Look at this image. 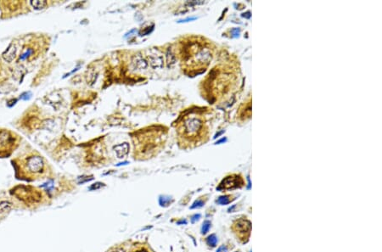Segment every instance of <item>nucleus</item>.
I'll use <instances>...</instances> for the list:
<instances>
[{"instance_id":"obj_2","label":"nucleus","mask_w":382,"mask_h":252,"mask_svg":"<svg viewBox=\"0 0 382 252\" xmlns=\"http://www.w3.org/2000/svg\"><path fill=\"white\" fill-rule=\"evenodd\" d=\"M208 119L206 108L188 111L177 123L179 144L185 148H193L207 142L211 132Z\"/></svg>"},{"instance_id":"obj_6","label":"nucleus","mask_w":382,"mask_h":252,"mask_svg":"<svg viewBox=\"0 0 382 252\" xmlns=\"http://www.w3.org/2000/svg\"><path fill=\"white\" fill-rule=\"evenodd\" d=\"M15 144V138L8 130L0 131V152H7L11 150Z\"/></svg>"},{"instance_id":"obj_24","label":"nucleus","mask_w":382,"mask_h":252,"mask_svg":"<svg viewBox=\"0 0 382 252\" xmlns=\"http://www.w3.org/2000/svg\"><path fill=\"white\" fill-rule=\"evenodd\" d=\"M217 252H228V249H227L226 246H224V245H222V246H220L218 250H217Z\"/></svg>"},{"instance_id":"obj_1","label":"nucleus","mask_w":382,"mask_h":252,"mask_svg":"<svg viewBox=\"0 0 382 252\" xmlns=\"http://www.w3.org/2000/svg\"><path fill=\"white\" fill-rule=\"evenodd\" d=\"M240 82L239 63L227 61L213 68L202 81V95L210 103H217L233 95L237 91Z\"/></svg>"},{"instance_id":"obj_8","label":"nucleus","mask_w":382,"mask_h":252,"mask_svg":"<svg viewBox=\"0 0 382 252\" xmlns=\"http://www.w3.org/2000/svg\"><path fill=\"white\" fill-rule=\"evenodd\" d=\"M114 150L119 159L125 158V156H127L129 152V144L128 143H122L120 144H117V145L114 146Z\"/></svg>"},{"instance_id":"obj_3","label":"nucleus","mask_w":382,"mask_h":252,"mask_svg":"<svg viewBox=\"0 0 382 252\" xmlns=\"http://www.w3.org/2000/svg\"><path fill=\"white\" fill-rule=\"evenodd\" d=\"M212 56L211 43L201 37H189L181 47L183 70L189 76L203 73L209 66Z\"/></svg>"},{"instance_id":"obj_17","label":"nucleus","mask_w":382,"mask_h":252,"mask_svg":"<svg viewBox=\"0 0 382 252\" xmlns=\"http://www.w3.org/2000/svg\"><path fill=\"white\" fill-rule=\"evenodd\" d=\"M210 227H211V222H209V221H205V222H203V225H202V227H201L202 234H206V233L209 231Z\"/></svg>"},{"instance_id":"obj_23","label":"nucleus","mask_w":382,"mask_h":252,"mask_svg":"<svg viewBox=\"0 0 382 252\" xmlns=\"http://www.w3.org/2000/svg\"><path fill=\"white\" fill-rule=\"evenodd\" d=\"M200 218H201V215H200V214H195V215H194V216H192V217H191V222H192V223H194V222H195L196 221H198Z\"/></svg>"},{"instance_id":"obj_21","label":"nucleus","mask_w":382,"mask_h":252,"mask_svg":"<svg viewBox=\"0 0 382 252\" xmlns=\"http://www.w3.org/2000/svg\"><path fill=\"white\" fill-rule=\"evenodd\" d=\"M31 96H32V93H30V92L24 93L23 94H21V100H29V99L31 98Z\"/></svg>"},{"instance_id":"obj_14","label":"nucleus","mask_w":382,"mask_h":252,"mask_svg":"<svg viewBox=\"0 0 382 252\" xmlns=\"http://www.w3.org/2000/svg\"><path fill=\"white\" fill-rule=\"evenodd\" d=\"M233 199H231V196L229 195H224V196H221L219 197L217 200V204H219V205H228L229 203H230L232 201Z\"/></svg>"},{"instance_id":"obj_19","label":"nucleus","mask_w":382,"mask_h":252,"mask_svg":"<svg viewBox=\"0 0 382 252\" xmlns=\"http://www.w3.org/2000/svg\"><path fill=\"white\" fill-rule=\"evenodd\" d=\"M204 206V202L201 200V199H198V200H196L194 202V204L191 206V209H195V208H200V207H202V206Z\"/></svg>"},{"instance_id":"obj_16","label":"nucleus","mask_w":382,"mask_h":252,"mask_svg":"<svg viewBox=\"0 0 382 252\" xmlns=\"http://www.w3.org/2000/svg\"><path fill=\"white\" fill-rule=\"evenodd\" d=\"M166 58H167V64L168 65H171V64H173L174 62L176 61V56L174 55L173 53L171 52V50H168V52L166 53Z\"/></svg>"},{"instance_id":"obj_10","label":"nucleus","mask_w":382,"mask_h":252,"mask_svg":"<svg viewBox=\"0 0 382 252\" xmlns=\"http://www.w3.org/2000/svg\"><path fill=\"white\" fill-rule=\"evenodd\" d=\"M149 62L153 68H161L163 66V58L161 55H156V54L149 55Z\"/></svg>"},{"instance_id":"obj_4","label":"nucleus","mask_w":382,"mask_h":252,"mask_svg":"<svg viewBox=\"0 0 382 252\" xmlns=\"http://www.w3.org/2000/svg\"><path fill=\"white\" fill-rule=\"evenodd\" d=\"M245 184V182L243 178H241L240 175H230L228 176L223 179V181L220 183L219 186L217 188L218 190H229V189H233V188H241L243 187Z\"/></svg>"},{"instance_id":"obj_7","label":"nucleus","mask_w":382,"mask_h":252,"mask_svg":"<svg viewBox=\"0 0 382 252\" xmlns=\"http://www.w3.org/2000/svg\"><path fill=\"white\" fill-rule=\"evenodd\" d=\"M251 229V223L247 220H244L241 219L236 222V223L234 224V230L237 232L240 236H242V238H246L248 240L249 235H250V232Z\"/></svg>"},{"instance_id":"obj_11","label":"nucleus","mask_w":382,"mask_h":252,"mask_svg":"<svg viewBox=\"0 0 382 252\" xmlns=\"http://www.w3.org/2000/svg\"><path fill=\"white\" fill-rule=\"evenodd\" d=\"M133 63L135 67L139 68V69H145L147 67V62L141 55L135 56L133 61Z\"/></svg>"},{"instance_id":"obj_20","label":"nucleus","mask_w":382,"mask_h":252,"mask_svg":"<svg viewBox=\"0 0 382 252\" xmlns=\"http://www.w3.org/2000/svg\"><path fill=\"white\" fill-rule=\"evenodd\" d=\"M105 184L104 183H96L94 184H93L89 189L90 190H97V189H99V188H101L102 187H104Z\"/></svg>"},{"instance_id":"obj_26","label":"nucleus","mask_w":382,"mask_h":252,"mask_svg":"<svg viewBox=\"0 0 382 252\" xmlns=\"http://www.w3.org/2000/svg\"><path fill=\"white\" fill-rule=\"evenodd\" d=\"M111 252H125V251H124L122 249H117V250H113V251H111Z\"/></svg>"},{"instance_id":"obj_18","label":"nucleus","mask_w":382,"mask_h":252,"mask_svg":"<svg viewBox=\"0 0 382 252\" xmlns=\"http://www.w3.org/2000/svg\"><path fill=\"white\" fill-rule=\"evenodd\" d=\"M160 205L161 206H168L170 205V198L169 197H161L159 199Z\"/></svg>"},{"instance_id":"obj_25","label":"nucleus","mask_w":382,"mask_h":252,"mask_svg":"<svg viewBox=\"0 0 382 252\" xmlns=\"http://www.w3.org/2000/svg\"><path fill=\"white\" fill-rule=\"evenodd\" d=\"M187 223V222L185 220H181V221H178L177 222V224H186Z\"/></svg>"},{"instance_id":"obj_5","label":"nucleus","mask_w":382,"mask_h":252,"mask_svg":"<svg viewBox=\"0 0 382 252\" xmlns=\"http://www.w3.org/2000/svg\"><path fill=\"white\" fill-rule=\"evenodd\" d=\"M44 167V162L41 156H32L25 160V167L30 173L38 174L41 172Z\"/></svg>"},{"instance_id":"obj_9","label":"nucleus","mask_w":382,"mask_h":252,"mask_svg":"<svg viewBox=\"0 0 382 252\" xmlns=\"http://www.w3.org/2000/svg\"><path fill=\"white\" fill-rule=\"evenodd\" d=\"M16 54V48L14 44H10L8 49L3 53V58L8 62H11L15 58Z\"/></svg>"},{"instance_id":"obj_15","label":"nucleus","mask_w":382,"mask_h":252,"mask_svg":"<svg viewBox=\"0 0 382 252\" xmlns=\"http://www.w3.org/2000/svg\"><path fill=\"white\" fill-rule=\"evenodd\" d=\"M11 207V203L9 201H2L0 202V212H4Z\"/></svg>"},{"instance_id":"obj_22","label":"nucleus","mask_w":382,"mask_h":252,"mask_svg":"<svg viewBox=\"0 0 382 252\" xmlns=\"http://www.w3.org/2000/svg\"><path fill=\"white\" fill-rule=\"evenodd\" d=\"M32 53V49H27V51H26L25 53H23V54L21 56L20 59H21V60H25V59H26V58H27V57H28Z\"/></svg>"},{"instance_id":"obj_12","label":"nucleus","mask_w":382,"mask_h":252,"mask_svg":"<svg viewBox=\"0 0 382 252\" xmlns=\"http://www.w3.org/2000/svg\"><path fill=\"white\" fill-rule=\"evenodd\" d=\"M31 5L35 10H42L47 6V2L44 0H32L31 1Z\"/></svg>"},{"instance_id":"obj_13","label":"nucleus","mask_w":382,"mask_h":252,"mask_svg":"<svg viewBox=\"0 0 382 252\" xmlns=\"http://www.w3.org/2000/svg\"><path fill=\"white\" fill-rule=\"evenodd\" d=\"M217 243V238L215 234L209 235L206 238V244L211 247H215Z\"/></svg>"}]
</instances>
